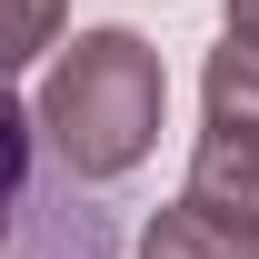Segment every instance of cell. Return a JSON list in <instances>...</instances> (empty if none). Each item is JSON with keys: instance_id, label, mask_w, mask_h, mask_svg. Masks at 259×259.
Listing matches in <instances>:
<instances>
[{"instance_id": "obj_1", "label": "cell", "mask_w": 259, "mask_h": 259, "mask_svg": "<svg viewBox=\"0 0 259 259\" xmlns=\"http://www.w3.org/2000/svg\"><path fill=\"white\" fill-rule=\"evenodd\" d=\"M160 110H169V70L140 30H80L60 50V70L40 80L30 100V130L50 140V160L70 180H130L160 140Z\"/></svg>"}, {"instance_id": "obj_2", "label": "cell", "mask_w": 259, "mask_h": 259, "mask_svg": "<svg viewBox=\"0 0 259 259\" xmlns=\"http://www.w3.org/2000/svg\"><path fill=\"white\" fill-rule=\"evenodd\" d=\"M180 199H199V209L259 229V130L249 120H209L199 150H190V190H180Z\"/></svg>"}, {"instance_id": "obj_3", "label": "cell", "mask_w": 259, "mask_h": 259, "mask_svg": "<svg viewBox=\"0 0 259 259\" xmlns=\"http://www.w3.org/2000/svg\"><path fill=\"white\" fill-rule=\"evenodd\" d=\"M140 259H259V229L220 220L199 199H169L160 220H150V239H140Z\"/></svg>"}, {"instance_id": "obj_4", "label": "cell", "mask_w": 259, "mask_h": 259, "mask_svg": "<svg viewBox=\"0 0 259 259\" xmlns=\"http://www.w3.org/2000/svg\"><path fill=\"white\" fill-rule=\"evenodd\" d=\"M199 100H209V120H249V130H259V40H229V50H209V80H199Z\"/></svg>"}, {"instance_id": "obj_5", "label": "cell", "mask_w": 259, "mask_h": 259, "mask_svg": "<svg viewBox=\"0 0 259 259\" xmlns=\"http://www.w3.org/2000/svg\"><path fill=\"white\" fill-rule=\"evenodd\" d=\"M60 30V0H20V20H10V60H40Z\"/></svg>"}, {"instance_id": "obj_6", "label": "cell", "mask_w": 259, "mask_h": 259, "mask_svg": "<svg viewBox=\"0 0 259 259\" xmlns=\"http://www.w3.org/2000/svg\"><path fill=\"white\" fill-rule=\"evenodd\" d=\"M229 40H259V0H229Z\"/></svg>"}]
</instances>
